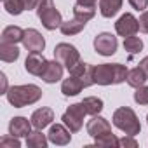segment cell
<instances>
[{
  "instance_id": "obj_1",
  "label": "cell",
  "mask_w": 148,
  "mask_h": 148,
  "mask_svg": "<svg viewBox=\"0 0 148 148\" xmlns=\"http://www.w3.org/2000/svg\"><path fill=\"white\" fill-rule=\"evenodd\" d=\"M127 68L120 63H103L94 66V84L98 86H112L122 84L127 79Z\"/></svg>"
},
{
  "instance_id": "obj_2",
  "label": "cell",
  "mask_w": 148,
  "mask_h": 148,
  "mask_svg": "<svg viewBox=\"0 0 148 148\" xmlns=\"http://www.w3.org/2000/svg\"><path fill=\"white\" fill-rule=\"evenodd\" d=\"M42 98V89L38 86L33 84H26V86H12L7 91V99L14 108H23L28 105L37 103Z\"/></svg>"
},
{
  "instance_id": "obj_3",
  "label": "cell",
  "mask_w": 148,
  "mask_h": 148,
  "mask_svg": "<svg viewBox=\"0 0 148 148\" xmlns=\"http://www.w3.org/2000/svg\"><path fill=\"white\" fill-rule=\"evenodd\" d=\"M113 125L129 136H136L141 131V124L138 120V115L129 106H120L113 112Z\"/></svg>"
},
{
  "instance_id": "obj_4",
  "label": "cell",
  "mask_w": 148,
  "mask_h": 148,
  "mask_svg": "<svg viewBox=\"0 0 148 148\" xmlns=\"http://www.w3.org/2000/svg\"><path fill=\"white\" fill-rule=\"evenodd\" d=\"M37 16H38V19L45 30H56L63 23L61 12L56 9L52 0H40V4L37 7Z\"/></svg>"
},
{
  "instance_id": "obj_5",
  "label": "cell",
  "mask_w": 148,
  "mask_h": 148,
  "mask_svg": "<svg viewBox=\"0 0 148 148\" xmlns=\"http://www.w3.org/2000/svg\"><path fill=\"white\" fill-rule=\"evenodd\" d=\"M86 115H87V112H86V108H84V105H82V101H80V103L70 105L68 110L63 113L61 120H63V124H64L71 132H79V131L82 129V124H84V117H86Z\"/></svg>"
},
{
  "instance_id": "obj_6",
  "label": "cell",
  "mask_w": 148,
  "mask_h": 148,
  "mask_svg": "<svg viewBox=\"0 0 148 148\" xmlns=\"http://www.w3.org/2000/svg\"><path fill=\"white\" fill-rule=\"evenodd\" d=\"M54 59H58L68 71L80 61V52L77 51V47H73L71 44L61 42L54 47Z\"/></svg>"
},
{
  "instance_id": "obj_7",
  "label": "cell",
  "mask_w": 148,
  "mask_h": 148,
  "mask_svg": "<svg viewBox=\"0 0 148 148\" xmlns=\"http://www.w3.org/2000/svg\"><path fill=\"white\" fill-rule=\"evenodd\" d=\"M117 45H119L117 37H113L112 33H106V32L96 35V38H94V49L101 56H113L117 52Z\"/></svg>"
},
{
  "instance_id": "obj_8",
  "label": "cell",
  "mask_w": 148,
  "mask_h": 148,
  "mask_svg": "<svg viewBox=\"0 0 148 148\" xmlns=\"http://www.w3.org/2000/svg\"><path fill=\"white\" fill-rule=\"evenodd\" d=\"M139 30V21L131 14V12H125L119 18V21L115 23V32L120 35V37H131V35H136V32Z\"/></svg>"
},
{
  "instance_id": "obj_9",
  "label": "cell",
  "mask_w": 148,
  "mask_h": 148,
  "mask_svg": "<svg viewBox=\"0 0 148 148\" xmlns=\"http://www.w3.org/2000/svg\"><path fill=\"white\" fill-rule=\"evenodd\" d=\"M23 45L26 51L30 52H42L45 47V40L42 37V33L35 28H28L25 30V37H23Z\"/></svg>"
},
{
  "instance_id": "obj_10",
  "label": "cell",
  "mask_w": 148,
  "mask_h": 148,
  "mask_svg": "<svg viewBox=\"0 0 148 148\" xmlns=\"http://www.w3.org/2000/svg\"><path fill=\"white\" fill-rule=\"evenodd\" d=\"M47 63L49 61L44 58L42 52H30L26 61H25V70L28 73H32V75H35V77H40L45 70V66H47Z\"/></svg>"
},
{
  "instance_id": "obj_11",
  "label": "cell",
  "mask_w": 148,
  "mask_h": 148,
  "mask_svg": "<svg viewBox=\"0 0 148 148\" xmlns=\"http://www.w3.org/2000/svg\"><path fill=\"white\" fill-rule=\"evenodd\" d=\"M112 132V125L110 122L105 119V117H99V115H92V119L87 122V134L92 136L94 139L99 138V136H105Z\"/></svg>"
},
{
  "instance_id": "obj_12",
  "label": "cell",
  "mask_w": 148,
  "mask_h": 148,
  "mask_svg": "<svg viewBox=\"0 0 148 148\" xmlns=\"http://www.w3.org/2000/svg\"><path fill=\"white\" fill-rule=\"evenodd\" d=\"M70 132H71V131L66 129V125L54 124V125H51L47 138H49L51 143H54V145H58V146H63V145H68V143L71 141V134H70Z\"/></svg>"
},
{
  "instance_id": "obj_13",
  "label": "cell",
  "mask_w": 148,
  "mask_h": 148,
  "mask_svg": "<svg viewBox=\"0 0 148 148\" xmlns=\"http://www.w3.org/2000/svg\"><path fill=\"white\" fill-rule=\"evenodd\" d=\"M32 120L25 119V117H14L9 122V134L16 136V138H25L32 132Z\"/></svg>"
},
{
  "instance_id": "obj_14",
  "label": "cell",
  "mask_w": 148,
  "mask_h": 148,
  "mask_svg": "<svg viewBox=\"0 0 148 148\" xmlns=\"http://www.w3.org/2000/svg\"><path fill=\"white\" fill-rule=\"evenodd\" d=\"M40 79L44 82H47V84H56L58 80L63 79V64L58 59L49 61L47 66H45V70H44V73L40 75Z\"/></svg>"
},
{
  "instance_id": "obj_15",
  "label": "cell",
  "mask_w": 148,
  "mask_h": 148,
  "mask_svg": "<svg viewBox=\"0 0 148 148\" xmlns=\"http://www.w3.org/2000/svg\"><path fill=\"white\" fill-rule=\"evenodd\" d=\"M30 120H32V124H33L35 129H44V127H47L54 120V112L51 108H47V106L38 108V110L33 112V115H32Z\"/></svg>"
},
{
  "instance_id": "obj_16",
  "label": "cell",
  "mask_w": 148,
  "mask_h": 148,
  "mask_svg": "<svg viewBox=\"0 0 148 148\" xmlns=\"http://www.w3.org/2000/svg\"><path fill=\"white\" fill-rule=\"evenodd\" d=\"M82 89H86L84 87V82L79 79V77H73V75H70L68 79H64L63 80V84H61V92L64 94V96H77V94H80V91Z\"/></svg>"
},
{
  "instance_id": "obj_17",
  "label": "cell",
  "mask_w": 148,
  "mask_h": 148,
  "mask_svg": "<svg viewBox=\"0 0 148 148\" xmlns=\"http://www.w3.org/2000/svg\"><path fill=\"white\" fill-rule=\"evenodd\" d=\"M124 0H99V12L103 18H113L120 7Z\"/></svg>"
},
{
  "instance_id": "obj_18",
  "label": "cell",
  "mask_w": 148,
  "mask_h": 148,
  "mask_svg": "<svg viewBox=\"0 0 148 148\" xmlns=\"http://www.w3.org/2000/svg\"><path fill=\"white\" fill-rule=\"evenodd\" d=\"M23 37H25V30H21L19 26H7L4 28L2 32V42L4 44H18V42H23Z\"/></svg>"
},
{
  "instance_id": "obj_19",
  "label": "cell",
  "mask_w": 148,
  "mask_h": 148,
  "mask_svg": "<svg viewBox=\"0 0 148 148\" xmlns=\"http://www.w3.org/2000/svg\"><path fill=\"white\" fill-rule=\"evenodd\" d=\"M84 28H86V21H80V19H77V18H73V19H70V21H63L61 26H59L61 33H63V35H70V37L80 33Z\"/></svg>"
},
{
  "instance_id": "obj_20",
  "label": "cell",
  "mask_w": 148,
  "mask_h": 148,
  "mask_svg": "<svg viewBox=\"0 0 148 148\" xmlns=\"http://www.w3.org/2000/svg\"><path fill=\"white\" fill-rule=\"evenodd\" d=\"M19 58V49L16 44H0V59L5 63H14Z\"/></svg>"
},
{
  "instance_id": "obj_21",
  "label": "cell",
  "mask_w": 148,
  "mask_h": 148,
  "mask_svg": "<svg viewBox=\"0 0 148 148\" xmlns=\"http://www.w3.org/2000/svg\"><path fill=\"white\" fill-rule=\"evenodd\" d=\"M47 139L49 138H45L42 129H37V131H33V132H30L26 136V145L30 148H45L47 146Z\"/></svg>"
},
{
  "instance_id": "obj_22",
  "label": "cell",
  "mask_w": 148,
  "mask_h": 148,
  "mask_svg": "<svg viewBox=\"0 0 148 148\" xmlns=\"http://www.w3.org/2000/svg\"><path fill=\"white\" fill-rule=\"evenodd\" d=\"M127 84L131 86V87H139V86H143L148 79H146V75L143 73V70L139 68V66H136V68H132V70H129L127 71Z\"/></svg>"
},
{
  "instance_id": "obj_23",
  "label": "cell",
  "mask_w": 148,
  "mask_h": 148,
  "mask_svg": "<svg viewBox=\"0 0 148 148\" xmlns=\"http://www.w3.org/2000/svg\"><path fill=\"white\" fill-rule=\"evenodd\" d=\"M82 105L87 112V115H98L101 110H103V101L96 96H89V98H84L82 99Z\"/></svg>"
},
{
  "instance_id": "obj_24",
  "label": "cell",
  "mask_w": 148,
  "mask_h": 148,
  "mask_svg": "<svg viewBox=\"0 0 148 148\" xmlns=\"http://www.w3.org/2000/svg\"><path fill=\"white\" fill-rule=\"evenodd\" d=\"M96 14V7H86V5H80V4H75V7H73V18H77L80 21H89L92 19Z\"/></svg>"
},
{
  "instance_id": "obj_25",
  "label": "cell",
  "mask_w": 148,
  "mask_h": 148,
  "mask_svg": "<svg viewBox=\"0 0 148 148\" xmlns=\"http://www.w3.org/2000/svg\"><path fill=\"white\" fill-rule=\"evenodd\" d=\"M124 49H125L129 54H138V52H141V49H143V40H141L139 37H134V35L125 37V38H124Z\"/></svg>"
},
{
  "instance_id": "obj_26",
  "label": "cell",
  "mask_w": 148,
  "mask_h": 148,
  "mask_svg": "<svg viewBox=\"0 0 148 148\" xmlns=\"http://www.w3.org/2000/svg\"><path fill=\"white\" fill-rule=\"evenodd\" d=\"M4 7L9 14L12 16H19L23 11H26L25 4H23V0H4Z\"/></svg>"
},
{
  "instance_id": "obj_27",
  "label": "cell",
  "mask_w": 148,
  "mask_h": 148,
  "mask_svg": "<svg viewBox=\"0 0 148 148\" xmlns=\"http://www.w3.org/2000/svg\"><path fill=\"white\" fill-rule=\"evenodd\" d=\"M94 145H96V146H108V148H113V146H119V138H115V134L108 132V134H105V136L96 138Z\"/></svg>"
},
{
  "instance_id": "obj_28",
  "label": "cell",
  "mask_w": 148,
  "mask_h": 148,
  "mask_svg": "<svg viewBox=\"0 0 148 148\" xmlns=\"http://www.w3.org/2000/svg\"><path fill=\"white\" fill-rule=\"evenodd\" d=\"M134 101H136L138 105H148V86H139V87H136Z\"/></svg>"
},
{
  "instance_id": "obj_29",
  "label": "cell",
  "mask_w": 148,
  "mask_h": 148,
  "mask_svg": "<svg viewBox=\"0 0 148 148\" xmlns=\"http://www.w3.org/2000/svg\"><path fill=\"white\" fill-rule=\"evenodd\" d=\"M79 79L84 82V87H89V86H92V84H94V66H92V64H87L86 71L82 73V75H80Z\"/></svg>"
},
{
  "instance_id": "obj_30",
  "label": "cell",
  "mask_w": 148,
  "mask_h": 148,
  "mask_svg": "<svg viewBox=\"0 0 148 148\" xmlns=\"http://www.w3.org/2000/svg\"><path fill=\"white\" fill-rule=\"evenodd\" d=\"M0 146L2 148H19L21 143L16 136H11V138H2L0 139Z\"/></svg>"
},
{
  "instance_id": "obj_31",
  "label": "cell",
  "mask_w": 148,
  "mask_h": 148,
  "mask_svg": "<svg viewBox=\"0 0 148 148\" xmlns=\"http://www.w3.org/2000/svg\"><path fill=\"white\" fill-rule=\"evenodd\" d=\"M86 68H87V63H84V61L80 59L75 66H73V68L70 70V75H73V77H80L82 73L86 71Z\"/></svg>"
},
{
  "instance_id": "obj_32",
  "label": "cell",
  "mask_w": 148,
  "mask_h": 148,
  "mask_svg": "<svg viewBox=\"0 0 148 148\" xmlns=\"http://www.w3.org/2000/svg\"><path fill=\"white\" fill-rule=\"evenodd\" d=\"M119 146H129V148H136L138 146V141L134 139V136H124L122 139H119Z\"/></svg>"
},
{
  "instance_id": "obj_33",
  "label": "cell",
  "mask_w": 148,
  "mask_h": 148,
  "mask_svg": "<svg viewBox=\"0 0 148 148\" xmlns=\"http://www.w3.org/2000/svg\"><path fill=\"white\" fill-rule=\"evenodd\" d=\"M139 30L143 33H148V11H143V14L139 16Z\"/></svg>"
},
{
  "instance_id": "obj_34",
  "label": "cell",
  "mask_w": 148,
  "mask_h": 148,
  "mask_svg": "<svg viewBox=\"0 0 148 148\" xmlns=\"http://www.w3.org/2000/svg\"><path fill=\"white\" fill-rule=\"evenodd\" d=\"M129 4L136 11H145L148 7V0H129Z\"/></svg>"
},
{
  "instance_id": "obj_35",
  "label": "cell",
  "mask_w": 148,
  "mask_h": 148,
  "mask_svg": "<svg viewBox=\"0 0 148 148\" xmlns=\"http://www.w3.org/2000/svg\"><path fill=\"white\" fill-rule=\"evenodd\" d=\"M23 4H25L26 11H30V9H35V7H38L40 0H23Z\"/></svg>"
},
{
  "instance_id": "obj_36",
  "label": "cell",
  "mask_w": 148,
  "mask_h": 148,
  "mask_svg": "<svg viewBox=\"0 0 148 148\" xmlns=\"http://www.w3.org/2000/svg\"><path fill=\"white\" fill-rule=\"evenodd\" d=\"M139 68L143 70V73H145L146 79H148V56H146V58H143V59L139 61Z\"/></svg>"
},
{
  "instance_id": "obj_37",
  "label": "cell",
  "mask_w": 148,
  "mask_h": 148,
  "mask_svg": "<svg viewBox=\"0 0 148 148\" xmlns=\"http://www.w3.org/2000/svg\"><path fill=\"white\" fill-rule=\"evenodd\" d=\"M96 2L98 0H77V4L86 5V7H96Z\"/></svg>"
},
{
  "instance_id": "obj_38",
  "label": "cell",
  "mask_w": 148,
  "mask_h": 148,
  "mask_svg": "<svg viewBox=\"0 0 148 148\" xmlns=\"http://www.w3.org/2000/svg\"><path fill=\"white\" fill-rule=\"evenodd\" d=\"M0 79H2V92L7 94V79H5V73H0Z\"/></svg>"
},
{
  "instance_id": "obj_39",
  "label": "cell",
  "mask_w": 148,
  "mask_h": 148,
  "mask_svg": "<svg viewBox=\"0 0 148 148\" xmlns=\"http://www.w3.org/2000/svg\"><path fill=\"white\" fill-rule=\"evenodd\" d=\"M146 122H148V115H146Z\"/></svg>"
}]
</instances>
